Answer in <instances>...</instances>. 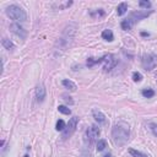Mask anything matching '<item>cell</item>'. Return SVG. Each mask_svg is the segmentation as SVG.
Instances as JSON below:
<instances>
[{"label":"cell","instance_id":"7a4b0ae2","mask_svg":"<svg viewBox=\"0 0 157 157\" xmlns=\"http://www.w3.org/2000/svg\"><path fill=\"white\" fill-rule=\"evenodd\" d=\"M94 64H102L104 71H109V70H112V69L118 64V59H117V56L113 55V54H105L104 56L99 58L98 60H94L93 58H90V59L87 60V66H88V67H91V66L94 65Z\"/></svg>","mask_w":157,"mask_h":157},{"label":"cell","instance_id":"d4e9b609","mask_svg":"<svg viewBox=\"0 0 157 157\" xmlns=\"http://www.w3.org/2000/svg\"><path fill=\"white\" fill-rule=\"evenodd\" d=\"M91 16H104V11L102 10V9H99L98 11H96V12H91Z\"/></svg>","mask_w":157,"mask_h":157},{"label":"cell","instance_id":"603a6c76","mask_svg":"<svg viewBox=\"0 0 157 157\" xmlns=\"http://www.w3.org/2000/svg\"><path fill=\"white\" fill-rule=\"evenodd\" d=\"M132 80H134L135 82H140V81L142 80V75H141L140 72L135 71V72H132Z\"/></svg>","mask_w":157,"mask_h":157},{"label":"cell","instance_id":"44dd1931","mask_svg":"<svg viewBox=\"0 0 157 157\" xmlns=\"http://www.w3.org/2000/svg\"><path fill=\"white\" fill-rule=\"evenodd\" d=\"M58 110H59L60 113H63V114H66V115H70V114H71V110H70L66 105H59V107H58Z\"/></svg>","mask_w":157,"mask_h":157},{"label":"cell","instance_id":"277c9868","mask_svg":"<svg viewBox=\"0 0 157 157\" xmlns=\"http://www.w3.org/2000/svg\"><path fill=\"white\" fill-rule=\"evenodd\" d=\"M98 136H99V128L97 125H91L86 130V134H85V142H86V145L92 146L93 142L97 141Z\"/></svg>","mask_w":157,"mask_h":157},{"label":"cell","instance_id":"30bf717a","mask_svg":"<svg viewBox=\"0 0 157 157\" xmlns=\"http://www.w3.org/2000/svg\"><path fill=\"white\" fill-rule=\"evenodd\" d=\"M92 115H93V118H94L98 123H101V124H104V123H105V117H104V114H103L101 110L93 109V110H92Z\"/></svg>","mask_w":157,"mask_h":157},{"label":"cell","instance_id":"8fae6325","mask_svg":"<svg viewBox=\"0 0 157 157\" xmlns=\"http://www.w3.org/2000/svg\"><path fill=\"white\" fill-rule=\"evenodd\" d=\"M63 86L66 88V90H69V91H71V92H75L76 91V85L72 82V81H70V80H63Z\"/></svg>","mask_w":157,"mask_h":157},{"label":"cell","instance_id":"9c48e42d","mask_svg":"<svg viewBox=\"0 0 157 157\" xmlns=\"http://www.w3.org/2000/svg\"><path fill=\"white\" fill-rule=\"evenodd\" d=\"M45 93H47V92H45L44 85H43V83L38 85L37 88H36V98H37V101H38V102H43L44 98H45Z\"/></svg>","mask_w":157,"mask_h":157},{"label":"cell","instance_id":"f1b7e54d","mask_svg":"<svg viewBox=\"0 0 157 157\" xmlns=\"http://www.w3.org/2000/svg\"><path fill=\"white\" fill-rule=\"evenodd\" d=\"M4 144H5V141H4V140H1V142H0V146H4Z\"/></svg>","mask_w":157,"mask_h":157},{"label":"cell","instance_id":"5bb4252c","mask_svg":"<svg viewBox=\"0 0 157 157\" xmlns=\"http://www.w3.org/2000/svg\"><path fill=\"white\" fill-rule=\"evenodd\" d=\"M102 38L105 39V40H108V42H112L113 38H114L113 32H112L110 29H104V31L102 32Z\"/></svg>","mask_w":157,"mask_h":157},{"label":"cell","instance_id":"3957f363","mask_svg":"<svg viewBox=\"0 0 157 157\" xmlns=\"http://www.w3.org/2000/svg\"><path fill=\"white\" fill-rule=\"evenodd\" d=\"M6 15L10 18L17 21V22H25L27 20V15H26L25 10L22 7H20V6H17V5L7 6L6 7Z\"/></svg>","mask_w":157,"mask_h":157},{"label":"cell","instance_id":"6da1fadb","mask_svg":"<svg viewBox=\"0 0 157 157\" xmlns=\"http://www.w3.org/2000/svg\"><path fill=\"white\" fill-rule=\"evenodd\" d=\"M130 137V126L125 121L117 123L112 129V140L115 146H124Z\"/></svg>","mask_w":157,"mask_h":157},{"label":"cell","instance_id":"8992f818","mask_svg":"<svg viewBox=\"0 0 157 157\" xmlns=\"http://www.w3.org/2000/svg\"><path fill=\"white\" fill-rule=\"evenodd\" d=\"M142 66L145 70H148V71L153 70L157 66V55L153 53L145 54L142 56Z\"/></svg>","mask_w":157,"mask_h":157},{"label":"cell","instance_id":"cb8c5ba5","mask_svg":"<svg viewBox=\"0 0 157 157\" xmlns=\"http://www.w3.org/2000/svg\"><path fill=\"white\" fill-rule=\"evenodd\" d=\"M150 129H151V131H152V134L157 137V124H155V123H151L150 124Z\"/></svg>","mask_w":157,"mask_h":157},{"label":"cell","instance_id":"2e32d148","mask_svg":"<svg viewBox=\"0 0 157 157\" xmlns=\"http://www.w3.org/2000/svg\"><path fill=\"white\" fill-rule=\"evenodd\" d=\"M126 11H128V4H126V2H121V4L118 5V7H117V12H118L119 16L124 15Z\"/></svg>","mask_w":157,"mask_h":157},{"label":"cell","instance_id":"5b68a950","mask_svg":"<svg viewBox=\"0 0 157 157\" xmlns=\"http://www.w3.org/2000/svg\"><path fill=\"white\" fill-rule=\"evenodd\" d=\"M77 123H78V117H72V118H70L69 123L66 124L65 129L63 130V135H61V136H63L64 140L69 139V137L75 132V130H76V128H77Z\"/></svg>","mask_w":157,"mask_h":157},{"label":"cell","instance_id":"ffe728a7","mask_svg":"<svg viewBox=\"0 0 157 157\" xmlns=\"http://www.w3.org/2000/svg\"><path fill=\"white\" fill-rule=\"evenodd\" d=\"M65 126H66V124H65V121H64V120H61V119H59V120L56 121V125H55V129H56L58 131H63V130L65 129Z\"/></svg>","mask_w":157,"mask_h":157},{"label":"cell","instance_id":"e0dca14e","mask_svg":"<svg viewBox=\"0 0 157 157\" xmlns=\"http://www.w3.org/2000/svg\"><path fill=\"white\" fill-rule=\"evenodd\" d=\"M129 153L132 156V157H148L146 153L141 152V151H137V150H134V148H130L129 150Z\"/></svg>","mask_w":157,"mask_h":157},{"label":"cell","instance_id":"d6986e66","mask_svg":"<svg viewBox=\"0 0 157 157\" xmlns=\"http://www.w3.org/2000/svg\"><path fill=\"white\" fill-rule=\"evenodd\" d=\"M142 96L145 97V98H151V97H153L155 96V91L153 90H151V88H146V90H142Z\"/></svg>","mask_w":157,"mask_h":157},{"label":"cell","instance_id":"9a60e30c","mask_svg":"<svg viewBox=\"0 0 157 157\" xmlns=\"http://www.w3.org/2000/svg\"><path fill=\"white\" fill-rule=\"evenodd\" d=\"M71 4H72V1H65V2H55V4H53V7H55V9H58V10H63V9H66V7H69Z\"/></svg>","mask_w":157,"mask_h":157},{"label":"cell","instance_id":"484cf974","mask_svg":"<svg viewBox=\"0 0 157 157\" xmlns=\"http://www.w3.org/2000/svg\"><path fill=\"white\" fill-rule=\"evenodd\" d=\"M63 97H64V99H65L67 103H70V104H72V103H74V102H72V99H71V97H67V96H65V94H64Z\"/></svg>","mask_w":157,"mask_h":157},{"label":"cell","instance_id":"7402d4cb","mask_svg":"<svg viewBox=\"0 0 157 157\" xmlns=\"http://www.w3.org/2000/svg\"><path fill=\"white\" fill-rule=\"evenodd\" d=\"M139 5H140V7H144V9H146V10L151 7V2L147 1V0H141V1L139 2Z\"/></svg>","mask_w":157,"mask_h":157},{"label":"cell","instance_id":"52a82bcc","mask_svg":"<svg viewBox=\"0 0 157 157\" xmlns=\"http://www.w3.org/2000/svg\"><path fill=\"white\" fill-rule=\"evenodd\" d=\"M10 29L15 33V34H17L18 37H21L22 39H25L26 38V36H27V33H26V31L18 25V23H11L10 25Z\"/></svg>","mask_w":157,"mask_h":157},{"label":"cell","instance_id":"4316f807","mask_svg":"<svg viewBox=\"0 0 157 157\" xmlns=\"http://www.w3.org/2000/svg\"><path fill=\"white\" fill-rule=\"evenodd\" d=\"M81 157H91V155H90L88 152H83V153L81 155Z\"/></svg>","mask_w":157,"mask_h":157},{"label":"cell","instance_id":"ba28073f","mask_svg":"<svg viewBox=\"0 0 157 157\" xmlns=\"http://www.w3.org/2000/svg\"><path fill=\"white\" fill-rule=\"evenodd\" d=\"M151 13V11H137V12H134V13H131V16L129 17L134 23L136 22V21H140V20H142V18H145V17H147L148 15Z\"/></svg>","mask_w":157,"mask_h":157},{"label":"cell","instance_id":"4fadbf2b","mask_svg":"<svg viewBox=\"0 0 157 157\" xmlns=\"http://www.w3.org/2000/svg\"><path fill=\"white\" fill-rule=\"evenodd\" d=\"M1 44H2V47H4L5 49H7V50H13V49H15V44H13L10 39H7V38H2Z\"/></svg>","mask_w":157,"mask_h":157},{"label":"cell","instance_id":"ac0fdd59","mask_svg":"<svg viewBox=\"0 0 157 157\" xmlns=\"http://www.w3.org/2000/svg\"><path fill=\"white\" fill-rule=\"evenodd\" d=\"M105 147H107V141L105 140H98L97 141V144H96L97 151H103Z\"/></svg>","mask_w":157,"mask_h":157},{"label":"cell","instance_id":"7c38bea8","mask_svg":"<svg viewBox=\"0 0 157 157\" xmlns=\"http://www.w3.org/2000/svg\"><path fill=\"white\" fill-rule=\"evenodd\" d=\"M120 26H121V28H123L124 31H129V29L134 26V22H132L130 18H125V20H123V21H121Z\"/></svg>","mask_w":157,"mask_h":157},{"label":"cell","instance_id":"83f0119b","mask_svg":"<svg viewBox=\"0 0 157 157\" xmlns=\"http://www.w3.org/2000/svg\"><path fill=\"white\" fill-rule=\"evenodd\" d=\"M102 157H112V155H110V153H107V155H104V156H102Z\"/></svg>","mask_w":157,"mask_h":157}]
</instances>
